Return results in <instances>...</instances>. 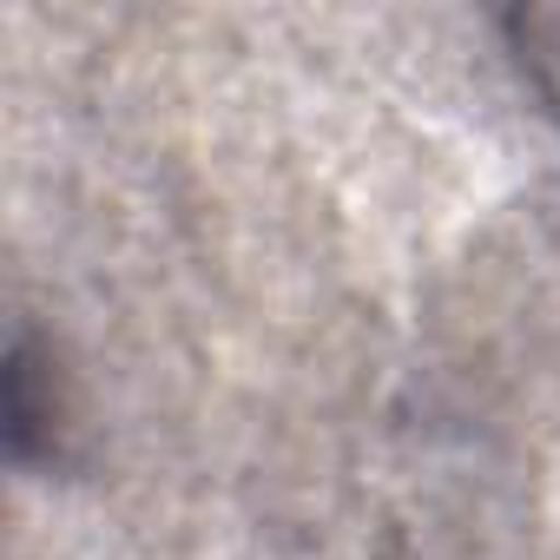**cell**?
<instances>
[{
    "label": "cell",
    "instance_id": "obj_1",
    "mask_svg": "<svg viewBox=\"0 0 560 560\" xmlns=\"http://www.w3.org/2000/svg\"><path fill=\"white\" fill-rule=\"evenodd\" d=\"M501 27H508L521 80L547 100V113H560V8H514Z\"/></svg>",
    "mask_w": 560,
    "mask_h": 560
}]
</instances>
